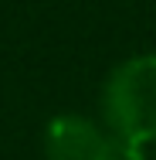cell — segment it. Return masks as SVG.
I'll return each mask as SVG.
<instances>
[{"instance_id":"6da1fadb","label":"cell","mask_w":156,"mask_h":160,"mask_svg":"<svg viewBox=\"0 0 156 160\" xmlns=\"http://www.w3.org/2000/svg\"><path fill=\"white\" fill-rule=\"evenodd\" d=\"M105 129L139 147L156 140V55L116 65L102 89Z\"/></svg>"},{"instance_id":"7a4b0ae2","label":"cell","mask_w":156,"mask_h":160,"mask_svg":"<svg viewBox=\"0 0 156 160\" xmlns=\"http://www.w3.org/2000/svg\"><path fill=\"white\" fill-rule=\"evenodd\" d=\"M105 140V129L78 116V112H68L48 123L44 133V157L48 160H95L98 147Z\"/></svg>"},{"instance_id":"3957f363","label":"cell","mask_w":156,"mask_h":160,"mask_svg":"<svg viewBox=\"0 0 156 160\" xmlns=\"http://www.w3.org/2000/svg\"><path fill=\"white\" fill-rule=\"evenodd\" d=\"M95 160H146V150H143L139 143L122 140V136H116V133L105 129V140H102Z\"/></svg>"},{"instance_id":"277c9868","label":"cell","mask_w":156,"mask_h":160,"mask_svg":"<svg viewBox=\"0 0 156 160\" xmlns=\"http://www.w3.org/2000/svg\"><path fill=\"white\" fill-rule=\"evenodd\" d=\"M153 160H156V153H153Z\"/></svg>"}]
</instances>
